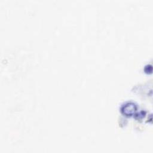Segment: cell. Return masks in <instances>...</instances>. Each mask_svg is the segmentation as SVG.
I'll list each match as a JSON object with an SVG mask.
<instances>
[{
	"label": "cell",
	"instance_id": "cell-1",
	"mask_svg": "<svg viewBox=\"0 0 153 153\" xmlns=\"http://www.w3.org/2000/svg\"><path fill=\"white\" fill-rule=\"evenodd\" d=\"M136 109V107L135 104L133 103H127L123 106L121 108V111L124 114L126 115H130L134 113Z\"/></svg>",
	"mask_w": 153,
	"mask_h": 153
}]
</instances>
